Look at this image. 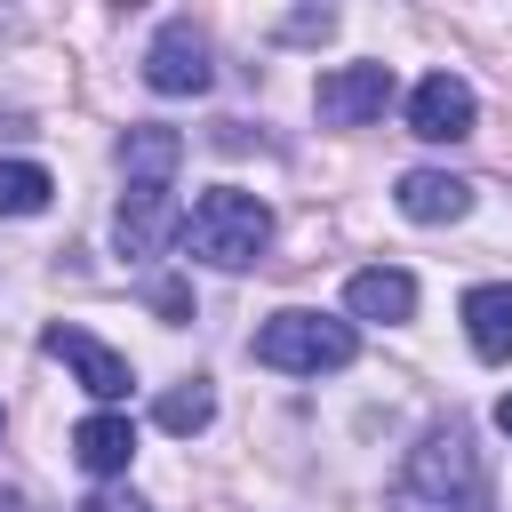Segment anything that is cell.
I'll use <instances>...</instances> for the list:
<instances>
[{"label":"cell","instance_id":"cell-1","mask_svg":"<svg viewBox=\"0 0 512 512\" xmlns=\"http://www.w3.org/2000/svg\"><path fill=\"white\" fill-rule=\"evenodd\" d=\"M400 512H488V472H480V448L440 424L408 448V472H400Z\"/></svg>","mask_w":512,"mask_h":512},{"label":"cell","instance_id":"cell-2","mask_svg":"<svg viewBox=\"0 0 512 512\" xmlns=\"http://www.w3.org/2000/svg\"><path fill=\"white\" fill-rule=\"evenodd\" d=\"M200 264H216V272H248L256 256H264V240H272V208L256 200V192H240V184H216V192H200L192 208H184V232H176Z\"/></svg>","mask_w":512,"mask_h":512},{"label":"cell","instance_id":"cell-3","mask_svg":"<svg viewBox=\"0 0 512 512\" xmlns=\"http://www.w3.org/2000/svg\"><path fill=\"white\" fill-rule=\"evenodd\" d=\"M360 352L352 320H328V312H272L256 328V360L264 368H288V376H320V368H344Z\"/></svg>","mask_w":512,"mask_h":512},{"label":"cell","instance_id":"cell-4","mask_svg":"<svg viewBox=\"0 0 512 512\" xmlns=\"http://www.w3.org/2000/svg\"><path fill=\"white\" fill-rule=\"evenodd\" d=\"M144 80H152L160 96H200V88L216 80V64H208V32H200L192 16L160 24V40L144 48Z\"/></svg>","mask_w":512,"mask_h":512},{"label":"cell","instance_id":"cell-5","mask_svg":"<svg viewBox=\"0 0 512 512\" xmlns=\"http://www.w3.org/2000/svg\"><path fill=\"white\" fill-rule=\"evenodd\" d=\"M176 232H184V208H176L168 184H128V192H120V216H112L120 256H152V248H168Z\"/></svg>","mask_w":512,"mask_h":512},{"label":"cell","instance_id":"cell-6","mask_svg":"<svg viewBox=\"0 0 512 512\" xmlns=\"http://www.w3.org/2000/svg\"><path fill=\"white\" fill-rule=\"evenodd\" d=\"M312 104H320L328 128H360V120H376V112L392 104V64H344V72L320 80Z\"/></svg>","mask_w":512,"mask_h":512},{"label":"cell","instance_id":"cell-7","mask_svg":"<svg viewBox=\"0 0 512 512\" xmlns=\"http://www.w3.org/2000/svg\"><path fill=\"white\" fill-rule=\"evenodd\" d=\"M40 344H48V352H56V360H64L72 376H80V392H96V400H128V384H136V376H128V360H120V352H104V344H96L88 328L56 320V328H48Z\"/></svg>","mask_w":512,"mask_h":512},{"label":"cell","instance_id":"cell-8","mask_svg":"<svg viewBox=\"0 0 512 512\" xmlns=\"http://www.w3.org/2000/svg\"><path fill=\"white\" fill-rule=\"evenodd\" d=\"M408 128H416L424 144H456V136H472V88H464L456 72L416 80V96H408Z\"/></svg>","mask_w":512,"mask_h":512},{"label":"cell","instance_id":"cell-9","mask_svg":"<svg viewBox=\"0 0 512 512\" xmlns=\"http://www.w3.org/2000/svg\"><path fill=\"white\" fill-rule=\"evenodd\" d=\"M472 208V184L464 176H448V168H408L400 176V216L408 224H456Z\"/></svg>","mask_w":512,"mask_h":512},{"label":"cell","instance_id":"cell-10","mask_svg":"<svg viewBox=\"0 0 512 512\" xmlns=\"http://www.w3.org/2000/svg\"><path fill=\"white\" fill-rule=\"evenodd\" d=\"M344 304H352L360 320H408V312H416V280L392 272V264H368V272L344 280Z\"/></svg>","mask_w":512,"mask_h":512},{"label":"cell","instance_id":"cell-11","mask_svg":"<svg viewBox=\"0 0 512 512\" xmlns=\"http://www.w3.org/2000/svg\"><path fill=\"white\" fill-rule=\"evenodd\" d=\"M464 336H472L480 360H512V288L504 280H488V288L464 296Z\"/></svg>","mask_w":512,"mask_h":512},{"label":"cell","instance_id":"cell-12","mask_svg":"<svg viewBox=\"0 0 512 512\" xmlns=\"http://www.w3.org/2000/svg\"><path fill=\"white\" fill-rule=\"evenodd\" d=\"M72 456H80L96 480H112V472H128V456H136V424L104 408V416H88V424L72 432Z\"/></svg>","mask_w":512,"mask_h":512},{"label":"cell","instance_id":"cell-13","mask_svg":"<svg viewBox=\"0 0 512 512\" xmlns=\"http://www.w3.org/2000/svg\"><path fill=\"white\" fill-rule=\"evenodd\" d=\"M176 160H184V136H176V128H128V144H120L128 184H168Z\"/></svg>","mask_w":512,"mask_h":512},{"label":"cell","instance_id":"cell-14","mask_svg":"<svg viewBox=\"0 0 512 512\" xmlns=\"http://www.w3.org/2000/svg\"><path fill=\"white\" fill-rule=\"evenodd\" d=\"M56 192V176L40 160H0V216H40Z\"/></svg>","mask_w":512,"mask_h":512},{"label":"cell","instance_id":"cell-15","mask_svg":"<svg viewBox=\"0 0 512 512\" xmlns=\"http://www.w3.org/2000/svg\"><path fill=\"white\" fill-rule=\"evenodd\" d=\"M216 416V392L192 376V384H176V392H160V432H176V440H192L200 424Z\"/></svg>","mask_w":512,"mask_h":512},{"label":"cell","instance_id":"cell-16","mask_svg":"<svg viewBox=\"0 0 512 512\" xmlns=\"http://www.w3.org/2000/svg\"><path fill=\"white\" fill-rule=\"evenodd\" d=\"M336 32V16L328 8H304V16H288V40H328Z\"/></svg>","mask_w":512,"mask_h":512},{"label":"cell","instance_id":"cell-17","mask_svg":"<svg viewBox=\"0 0 512 512\" xmlns=\"http://www.w3.org/2000/svg\"><path fill=\"white\" fill-rule=\"evenodd\" d=\"M80 512H144V504H136V496H120V488H104V496H88Z\"/></svg>","mask_w":512,"mask_h":512},{"label":"cell","instance_id":"cell-18","mask_svg":"<svg viewBox=\"0 0 512 512\" xmlns=\"http://www.w3.org/2000/svg\"><path fill=\"white\" fill-rule=\"evenodd\" d=\"M496 424H504V432H512V392H504V400H496Z\"/></svg>","mask_w":512,"mask_h":512}]
</instances>
